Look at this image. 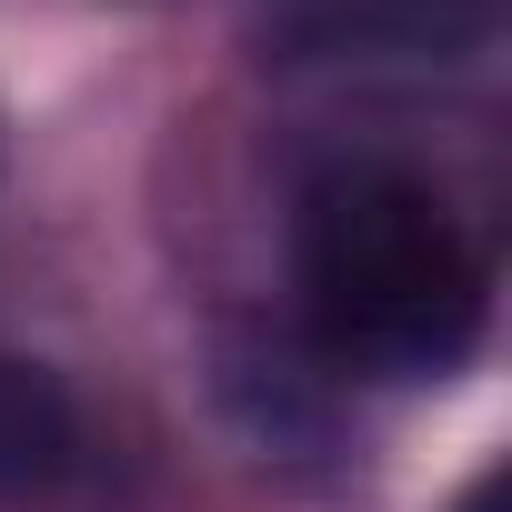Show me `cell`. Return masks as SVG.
Here are the masks:
<instances>
[{
    "mask_svg": "<svg viewBox=\"0 0 512 512\" xmlns=\"http://www.w3.org/2000/svg\"><path fill=\"white\" fill-rule=\"evenodd\" d=\"M302 292L332 362L412 382L442 372L482 322V272L442 211V191L402 171H342L302 221Z\"/></svg>",
    "mask_w": 512,
    "mask_h": 512,
    "instance_id": "6da1fadb",
    "label": "cell"
},
{
    "mask_svg": "<svg viewBox=\"0 0 512 512\" xmlns=\"http://www.w3.org/2000/svg\"><path fill=\"white\" fill-rule=\"evenodd\" d=\"M71 462H81V412H71V392H61L41 362L0 352V502H31V492L71 482Z\"/></svg>",
    "mask_w": 512,
    "mask_h": 512,
    "instance_id": "7a4b0ae2",
    "label": "cell"
},
{
    "mask_svg": "<svg viewBox=\"0 0 512 512\" xmlns=\"http://www.w3.org/2000/svg\"><path fill=\"white\" fill-rule=\"evenodd\" d=\"M462 512H502V472H482V482L462 492Z\"/></svg>",
    "mask_w": 512,
    "mask_h": 512,
    "instance_id": "3957f363",
    "label": "cell"
}]
</instances>
